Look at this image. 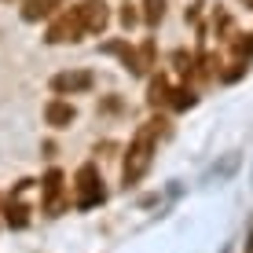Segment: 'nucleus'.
I'll return each instance as SVG.
<instances>
[{"mask_svg":"<svg viewBox=\"0 0 253 253\" xmlns=\"http://www.w3.org/2000/svg\"><path fill=\"white\" fill-rule=\"evenodd\" d=\"M151 147H154V128H143L132 147H128V158H125V184H136L139 176L147 172V165H151Z\"/></svg>","mask_w":253,"mask_h":253,"instance_id":"obj_1","label":"nucleus"},{"mask_svg":"<svg viewBox=\"0 0 253 253\" xmlns=\"http://www.w3.org/2000/svg\"><path fill=\"white\" fill-rule=\"evenodd\" d=\"M81 37H88V33H84V22L77 15V7L55 15L51 26H48V44H66V41H81Z\"/></svg>","mask_w":253,"mask_h":253,"instance_id":"obj_2","label":"nucleus"},{"mask_svg":"<svg viewBox=\"0 0 253 253\" xmlns=\"http://www.w3.org/2000/svg\"><path fill=\"white\" fill-rule=\"evenodd\" d=\"M77 15H81V22H84V33H103L107 22H110L107 0H81V4H77Z\"/></svg>","mask_w":253,"mask_h":253,"instance_id":"obj_3","label":"nucleus"},{"mask_svg":"<svg viewBox=\"0 0 253 253\" xmlns=\"http://www.w3.org/2000/svg\"><path fill=\"white\" fill-rule=\"evenodd\" d=\"M92 88V74L88 70H63V74L51 77V92L55 95H77Z\"/></svg>","mask_w":253,"mask_h":253,"instance_id":"obj_4","label":"nucleus"},{"mask_svg":"<svg viewBox=\"0 0 253 253\" xmlns=\"http://www.w3.org/2000/svg\"><path fill=\"white\" fill-rule=\"evenodd\" d=\"M95 202H103V187H99V180H95V169L84 165V169L77 172V206L88 209Z\"/></svg>","mask_w":253,"mask_h":253,"instance_id":"obj_5","label":"nucleus"},{"mask_svg":"<svg viewBox=\"0 0 253 253\" xmlns=\"http://www.w3.org/2000/svg\"><path fill=\"white\" fill-rule=\"evenodd\" d=\"M63 4H70V0H26V4H22V19H26V22L51 19V15H55Z\"/></svg>","mask_w":253,"mask_h":253,"instance_id":"obj_6","label":"nucleus"},{"mask_svg":"<svg viewBox=\"0 0 253 253\" xmlns=\"http://www.w3.org/2000/svg\"><path fill=\"white\" fill-rule=\"evenodd\" d=\"M44 118H48V125H55V128H66L70 121H74V107L63 99H51L48 107H44Z\"/></svg>","mask_w":253,"mask_h":253,"instance_id":"obj_7","label":"nucleus"},{"mask_svg":"<svg viewBox=\"0 0 253 253\" xmlns=\"http://www.w3.org/2000/svg\"><path fill=\"white\" fill-rule=\"evenodd\" d=\"M59 195H63V172L51 169L48 176H44V206L51 209V213L59 209Z\"/></svg>","mask_w":253,"mask_h":253,"instance_id":"obj_8","label":"nucleus"},{"mask_svg":"<svg viewBox=\"0 0 253 253\" xmlns=\"http://www.w3.org/2000/svg\"><path fill=\"white\" fill-rule=\"evenodd\" d=\"M162 15H165V0H143V19L151 26H158Z\"/></svg>","mask_w":253,"mask_h":253,"instance_id":"obj_9","label":"nucleus"},{"mask_svg":"<svg viewBox=\"0 0 253 253\" xmlns=\"http://www.w3.org/2000/svg\"><path fill=\"white\" fill-rule=\"evenodd\" d=\"M7 224L26 228V209H22V206H7Z\"/></svg>","mask_w":253,"mask_h":253,"instance_id":"obj_10","label":"nucleus"},{"mask_svg":"<svg viewBox=\"0 0 253 253\" xmlns=\"http://www.w3.org/2000/svg\"><path fill=\"white\" fill-rule=\"evenodd\" d=\"M121 22H125V26H132V22H136V11H132V4H125V11H121Z\"/></svg>","mask_w":253,"mask_h":253,"instance_id":"obj_11","label":"nucleus"}]
</instances>
